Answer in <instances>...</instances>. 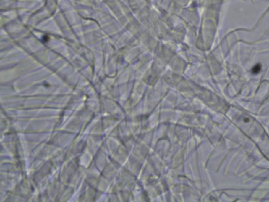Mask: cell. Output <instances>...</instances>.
Returning a JSON list of instances; mask_svg holds the SVG:
<instances>
[{"mask_svg": "<svg viewBox=\"0 0 269 202\" xmlns=\"http://www.w3.org/2000/svg\"><path fill=\"white\" fill-rule=\"evenodd\" d=\"M261 66L260 65V64H257L255 66L253 67V68H252V72L253 73H255V74H257V73H259L260 72V70H261Z\"/></svg>", "mask_w": 269, "mask_h": 202, "instance_id": "cell-1", "label": "cell"}]
</instances>
